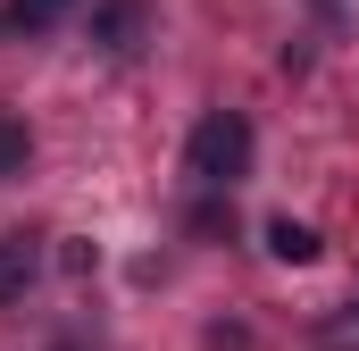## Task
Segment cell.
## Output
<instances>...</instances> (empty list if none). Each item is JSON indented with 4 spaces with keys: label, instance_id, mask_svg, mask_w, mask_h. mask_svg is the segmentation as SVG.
I'll use <instances>...</instances> for the list:
<instances>
[{
    "label": "cell",
    "instance_id": "obj_1",
    "mask_svg": "<svg viewBox=\"0 0 359 351\" xmlns=\"http://www.w3.org/2000/svg\"><path fill=\"white\" fill-rule=\"evenodd\" d=\"M184 176H192L201 192H234V184L251 176V117H243V109H209V117L192 126V143H184Z\"/></svg>",
    "mask_w": 359,
    "mask_h": 351
},
{
    "label": "cell",
    "instance_id": "obj_7",
    "mask_svg": "<svg viewBox=\"0 0 359 351\" xmlns=\"http://www.w3.org/2000/svg\"><path fill=\"white\" fill-rule=\"evenodd\" d=\"M67 8H76V0H8V25H17V34H42V25H59Z\"/></svg>",
    "mask_w": 359,
    "mask_h": 351
},
{
    "label": "cell",
    "instance_id": "obj_8",
    "mask_svg": "<svg viewBox=\"0 0 359 351\" xmlns=\"http://www.w3.org/2000/svg\"><path fill=\"white\" fill-rule=\"evenodd\" d=\"M59 267H67V276H92V267H100V251H92V243H67V251H59Z\"/></svg>",
    "mask_w": 359,
    "mask_h": 351
},
{
    "label": "cell",
    "instance_id": "obj_2",
    "mask_svg": "<svg viewBox=\"0 0 359 351\" xmlns=\"http://www.w3.org/2000/svg\"><path fill=\"white\" fill-rule=\"evenodd\" d=\"M142 25H151L142 0H100V8H92V42H100L109 59H134V51H142Z\"/></svg>",
    "mask_w": 359,
    "mask_h": 351
},
{
    "label": "cell",
    "instance_id": "obj_4",
    "mask_svg": "<svg viewBox=\"0 0 359 351\" xmlns=\"http://www.w3.org/2000/svg\"><path fill=\"white\" fill-rule=\"evenodd\" d=\"M318 251H326V243H318V226H309V218H268V260L309 267Z\"/></svg>",
    "mask_w": 359,
    "mask_h": 351
},
{
    "label": "cell",
    "instance_id": "obj_5",
    "mask_svg": "<svg viewBox=\"0 0 359 351\" xmlns=\"http://www.w3.org/2000/svg\"><path fill=\"white\" fill-rule=\"evenodd\" d=\"M25 159H34V134H25V117H17V109H0V184H17Z\"/></svg>",
    "mask_w": 359,
    "mask_h": 351
},
{
    "label": "cell",
    "instance_id": "obj_6",
    "mask_svg": "<svg viewBox=\"0 0 359 351\" xmlns=\"http://www.w3.org/2000/svg\"><path fill=\"white\" fill-rule=\"evenodd\" d=\"M309 343H318V351H359V301H343L334 318H318Z\"/></svg>",
    "mask_w": 359,
    "mask_h": 351
},
{
    "label": "cell",
    "instance_id": "obj_3",
    "mask_svg": "<svg viewBox=\"0 0 359 351\" xmlns=\"http://www.w3.org/2000/svg\"><path fill=\"white\" fill-rule=\"evenodd\" d=\"M42 276V243L34 234H0V301H25Z\"/></svg>",
    "mask_w": 359,
    "mask_h": 351
}]
</instances>
